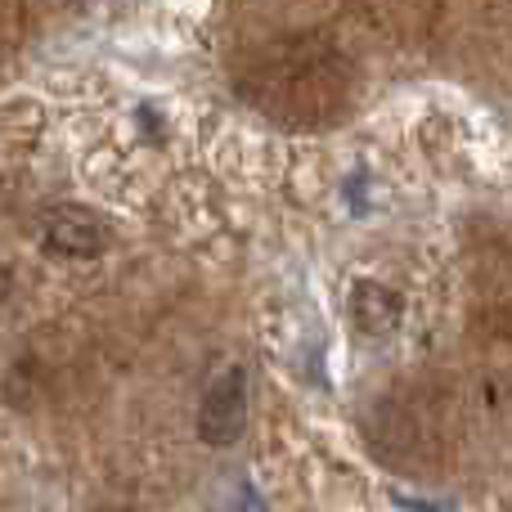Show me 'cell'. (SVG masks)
Returning <instances> with one entry per match:
<instances>
[{
  "mask_svg": "<svg viewBox=\"0 0 512 512\" xmlns=\"http://www.w3.org/2000/svg\"><path fill=\"white\" fill-rule=\"evenodd\" d=\"M243 414H248V396H243V369L234 364L207 391L198 432H203L207 445H234L243 436Z\"/></svg>",
  "mask_w": 512,
  "mask_h": 512,
  "instance_id": "obj_1",
  "label": "cell"
},
{
  "mask_svg": "<svg viewBox=\"0 0 512 512\" xmlns=\"http://www.w3.org/2000/svg\"><path fill=\"white\" fill-rule=\"evenodd\" d=\"M45 248L54 256L86 261V256H99L108 248V225L86 207H54L45 216Z\"/></svg>",
  "mask_w": 512,
  "mask_h": 512,
  "instance_id": "obj_2",
  "label": "cell"
},
{
  "mask_svg": "<svg viewBox=\"0 0 512 512\" xmlns=\"http://www.w3.org/2000/svg\"><path fill=\"white\" fill-rule=\"evenodd\" d=\"M400 315H405V306H400V292L382 288V283H355V292H351V319L364 328V333H373V337L391 333V328L400 324Z\"/></svg>",
  "mask_w": 512,
  "mask_h": 512,
  "instance_id": "obj_3",
  "label": "cell"
},
{
  "mask_svg": "<svg viewBox=\"0 0 512 512\" xmlns=\"http://www.w3.org/2000/svg\"><path fill=\"white\" fill-rule=\"evenodd\" d=\"M5 292H9V274L0 270V301H5Z\"/></svg>",
  "mask_w": 512,
  "mask_h": 512,
  "instance_id": "obj_4",
  "label": "cell"
},
{
  "mask_svg": "<svg viewBox=\"0 0 512 512\" xmlns=\"http://www.w3.org/2000/svg\"><path fill=\"white\" fill-rule=\"evenodd\" d=\"M77 5H86V9H95V5H99V0H77Z\"/></svg>",
  "mask_w": 512,
  "mask_h": 512,
  "instance_id": "obj_5",
  "label": "cell"
}]
</instances>
